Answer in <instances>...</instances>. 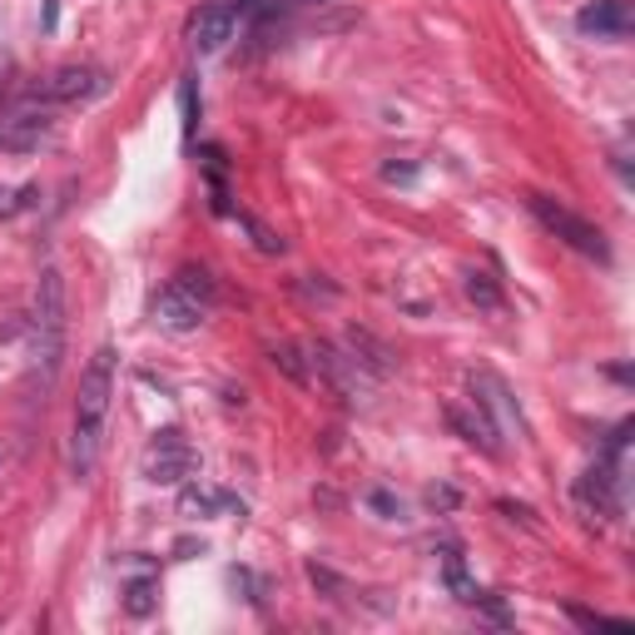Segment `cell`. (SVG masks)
<instances>
[{
	"label": "cell",
	"instance_id": "1",
	"mask_svg": "<svg viewBox=\"0 0 635 635\" xmlns=\"http://www.w3.org/2000/svg\"><path fill=\"white\" fill-rule=\"evenodd\" d=\"M114 353L110 343L94 347V357L80 373V397H75V427H70V476L84 482L100 467V447H104V427H110V402H114Z\"/></svg>",
	"mask_w": 635,
	"mask_h": 635
},
{
	"label": "cell",
	"instance_id": "6",
	"mask_svg": "<svg viewBox=\"0 0 635 635\" xmlns=\"http://www.w3.org/2000/svg\"><path fill=\"white\" fill-rule=\"evenodd\" d=\"M526 204H532V214L542 219L561 243H571L576 253H586V259H596V263H611V243H606V234H601L596 224H591V219H581L576 209H566L552 194H532Z\"/></svg>",
	"mask_w": 635,
	"mask_h": 635
},
{
	"label": "cell",
	"instance_id": "19",
	"mask_svg": "<svg viewBox=\"0 0 635 635\" xmlns=\"http://www.w3.org/2000/svg\"><path fill=\"white\" fill-rule=\"evenodd\" d=\"M179 124H184V140H194V130H199V75L179 80Z\"/></svg>",
	"mask_w": 635,
	"mask_h": 635
},
{
	"label": "cell",
	"instance_id": "20",
	"mask_svg": "<svg viewBox=\"0 0 635 635\" xmlns=\"http://www.w3.org/2000/svg\"><path fill=\"white\" fill-rule=\"evenodd\" d=\"M566 616L576 621V626H586V631H631V621L601 616V611H586V606H566Z\"/></svg>",
	"mask_w": 635,
	"mask_h": 635
},
{
	"label": "cell",
	"instance_id": "10",
	"mask_svg": "<svg viewBox=\"0 0 635 635\" xmlns=\"http://www.w3.org/2000/svg\"><path fill=\"white\" fill-rule=\"evenodd\" d=\"M576 30L591 40H626L635 30V10L631 0H591L576 16Z\"/></svg>",
	"mask_w": 635,
	"mask_h": 635
},
{
	"label": "cell",
	"instance_id": "9",
	"mask_svg": "<svg viewBox=\"0 0 635 635\" xmlns=\"http://www.w3.org/2000/svg\"><path fill=\"white\" fill-rule=\"evenodd\" d=\"M229 40H234V10H229V0H209V6H199L189 16V46L199 56H219Z\"/></svg>",
	"mask_w": 635,
	"mask_h": 635
},
{
	"label": "cell",
	"instance_id": "13",
	"mask_svg": "<svg viewBox=\"0 0 635 635\" xmlns=\"http://www.w3.org/2000/svg\"><path fill=\"white\" fill-rule=\"evenodd\" d=\"M343 343H347V357H353L363 373H373V377H393L397 373V353L377 333H367V327H347Z\"/></svg>",
	"mask_w": 635,
	"mask_h": 635
},
{
	"label": "cell",
	"instance_id": "22",
	"mask_svg": "<svg viewBox=\"0 0 635 635\" xmlns=\"http://www.w3.org/2000/svg\"><path fill=\"white\" fill-rule=\"evenodd\" d=\"M124 596H130V601H124V606H130V616H150V611H154V581H134Z\"/></svg>",
	"mask_w": 635,
	"mask_h": 635
},
{
	"label": "cell",
	"instance_id": "18",
	"mask_svg": "<svg viewBox=\"0 0 635 635\" xmlns=\"http://www.w3.org/2000/svg\"><path fill=\"white\" fill-rule=\"evenodd\" d=\"M462 289H467V299L476 303V309H486V313H496V309H502V289H496V279H492V273H476V269H472Z\"/></svg>",
	"mask_w": 635,
	"mask_h": 635
},
{
	"label": "cell",
	"instance_id": "14",
	"mask_svg": "<svg viewBox=\"0 0 635 635\" xmlns=\"http://www.w3.org/2000/svg\"><path fill=\"white\" fill-rule=\"evenodd\" d=\"M447 422L462 432V437L472 442V447L492 452V457H496V452H502V432H496V422L486 417V412L476 407V402H467V407H452V412H447Z\"/></svg>",
	"mask_w": 635,
	"mask_h": 635
},
{
	"label": "cell",
	"instance_id": "7",
	"mask_svg": "<svg viewBox=\"0 0 635 635\" xmlns=\"http://www.w3.org/2000/svg\"><path fill=\"white\" fill-rule=\"evenodd\" d=\"M140 472H144V482H154V486H174L199 472V452L189 447V437L179 427H164V432H154V442L144 447Z\"/></svg>",
	"mask_w": 635,
	"mask_h": 635
},
{
	"label": "cell",
	"instance_id": "2",
	"mask_svg": "<svg viewBox=\"0 0 635 635\" xmlns=\"http://www.w3.org/2000/svg\"><path fill=\"white\" fill-rule=\"evenodd\" d=\"M65 363V279L46 263L36 279V309H30V397L46 402Z\"/></svg>",
	"mask_w": 635,
	"mask_h": 635
},
{
	"label": "cell",
	"instance_id": "4",
	"mask_svg": "<svg viewBox=\"0 0 635 635\" xmlns=\"http://www.w3.org/2000/svg\"><path fill=\"white\" fill-rule=\"evenodd\" d=\"M626 437H631V422H621L616 432L606 437L601 457L591 462V472L576 482V506L601 522V516H616L626 506Z\"/></svg>",
	"mask_w": 635,
	"mask_h": 635
},
{
	"label": "cell",
	"instance_id": "5",
	"mask_svg": "<svg viewBox=\"0 0 635 635\" xmlns=\"http://www.w3.org/2000/svg\"><path fill=\"white\" fill-rule=\"evenodd\" d=\"M303 353H309V367L327 383V393L343 397L347 407H357V402L373 397V373H363V367L353 363V357L343 353V347L323 343V337H313V343H303Z\"/></svg>",
	"mask_w": 635,
	"mask_h": 635
},
{
	"label": "cell",
	"instance_id": "25",
	"mask_svg": "<svg viewBox=\"0 0 635 635\" xmlns=\"http://www.w3.org/2000/svg\"><path fill=\"white\" fill-rule=\"evenodd\" d=\"M229 10L234 16H253V10H263V0H229Z\"/></svg>",
	"mask_w": 635,
	"mask_h": 635
},
{
	"label": "cell",
	"instance_id": "16",
	"mask_svg": "<svg viewBox=\"0 0 635 635\" xmlns=\"http://www.w3.org/2000/svg\"><path fill=\"white\" fill-rule=\"evenodd\" d=\"M234 496L229 492H214V486H184L179 492V516H214V512H234Z\"/></svg>",
	"mask_w": 635,
	"mask_h": 635
},
{
	"label": "cell",
	"instance_id": "17",
	"mask_svg": "<svg viewBox=\"0 0 635 635\" xmlns=\"http://www.w3.org/2000/svg\"><path fill=\"white\" fill-rule=\"evenodd\" d=\"M269 363L279 367V373H289L299 387H309V383H313V367H309V353H303V347H293V343L269 347Z\"/></svg>",
	"mask_w": 635,
	"mask_h": 635
},
{
	"label": "cell",
	"instance_id": "27",
	"mask_svg": "<svg viewBox=\"0 0 635 635\" xmlns=\"http://www.w3.org/2000/svg\"><path fill=\"white\" fill-rule=\"evenodd\" d=\"M0 462H6V447H0Z\"/></svg>",
	"mask_w": 635,
	"mask_h": 635
},
{
	"label": "cell",
	"instance_id": "23",
	"mask_svg": "<svg viewBox=\"0 0 635 635\" xmlns=\"http://www.w3.org/2000/svg\"><path fill=\"white\" fill-rule=\"evenodd\" d=\"M383 179H387V184H417V164H397V159H387Z\"/></svg>",
	"mask_w": 635,
	"mask_h": 635
},
{
	"label": "cell",
	"instance_id": "11",
	"mask_svg": "<svg viewBox=\"0 0 635 635\" xmlns=\"http://www.w3.org/2000/svg\"><path fill=\"white\" fill-rule=\"evenodd\" d=\"M40 144H56V120H50L46 110H26V114H10V120H0V150L10 154H30L40 150Z\"/></svg>",
	"mask_w": 635,
	"mask_h": 635
},
{
	"label": "cell",
	"instance_id": "26",
	"mask_svg": "<svg viewBox=\"0 0 635 635\" xmlns=\"http://www.w3.org/2000/svg\"><path fill=\"white\" fill-rule=\"evenodd\" d=\"M299 6H327V0H299Z\"/></svg>",
	"mask_w": 635,
	"mask_h": 635
},
{
	"label": "cell",
	"instance_id": "15",
	"mask_svg": "<svg viewBox=\"0 0 635 635\" xmlns=\"http://www.w3.org/2000/svg\"><path fill=\"white\" fill-rule=\"evenodd\" d=\"M442 581H447V591L462 601V606H482V601H486V591L476 586V581L467 576V566H462L457 546H447V552H442Z\"/></svg>",
	"mask_w": 635,
	"mask_h": 635
},
{
	"label": "cell",
	"instance_id": "12",
	"mask_svg": "<svg viewBox=\"0 0 635 635\" xmlns=\"http://www.w3.org/2000/svg\"><path fill=\"white\" fill-rule=\"evenodd\" d=\"M472 402L486 412V417L496 422V432L522 427V412H516V397L506 393L502 377H492V373H472Z\"/></svg>",
	"mask_w": 635,
	"mask_h": 635
},
{
	"label": "cell",
	"instance_id": "24",
	"mask_svg": "<svg viewBox=\"0 0 635 635\" xmlns=\"http://www.w3.org/2000/svg\"><path fill=\"white\" fill-rule=\"evenodd\" d=\"M373 506L383 516H402V502H393V492H373Z\"/></svg>",
	"mask_w": 635,
	"mask_h": 635
},
{
	"label": "cell",
	"instance_id": "3",
	"mask_svg": "<svg viewBox=\"0 0 635 635\" xmlns=\"http://www.w3.org/2000/svg\"><path fill=\"white\" fill-rule=\"evenodd\" d=\"M219 303V283L209 269H179L154 299V323L164 333H199Z\"/></svg>",
	"mask_w": 635,
	"mask_h": 635
},
{
	"label": "cell",
	"instance_id": "8",
	"mask_svg": "<svg viewBox=\"0 0 635 635\" xmlns=\"http://www.w3.org/2000/svg\"><path fill=\"white\" fill-rule=\"evenodd\" d=\"M110 90V75H104L100 65H60L50 80H40L36 90V100L40 104H90V100H100V94Z\"/></svg>",
	"mask_w": 635,
	"mask_h": 635
},
{
	"label": "cell",
	"instance_id": "21",
	"mask_svg": "<svg viewBox=\"0 0 635 635\" xmlns=\"http://www.w3.org/2000/svg\"><path fill=\"white\" fill-rule=\"evenodd\" d=\"M239 224H243V229H249V234H253V249H259V253H283V239L273 234V229H263V224H259V219H253V214H239Z\"/></svg>",
	"mask_w": 635,
	"mask_h": 635
}]
</instances>
